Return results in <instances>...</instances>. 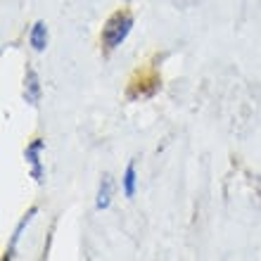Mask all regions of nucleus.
I'll return each mask as SVG.
<instances>
[{
  "instance_id": "f257e3e1",
  "label": "nucleus",
  "mask_w": 261,
  "mask_h": 261,
  "mask_svg": "<svg viewBox=\"0 0 261 261\" xmlns=\"http://www.w3.org/2000/svg\"><path fill=\"white\" fill-rule=\"evenodd\" d=\"M133 29V17L126 12H117L114 17H110V21L105 24L102 29V43L107 45L110 50H114L117 45L126 41V36L130 34Z\"/></svg>"
},
{
  "instance_id": "f03ea898",
  "label": "nucleus",
  "mask_w": 261,
  "mask_h": 261,
  "mask_svg": "<svg viewBox=\"0 0 261 261\" xmlns=\"http://www.w3.org/2000/svg\"><path fill=\"white\" fill-rule=\"evenodd\" d=\"M43 147H45L43 140H34V143L27 147V152H24V157H27L29 166H31V176L36 178V183H43V176H45L43 164H41V150Z\"/></svg>"
},
{
  "instance_id": "7ed1b4c3",
  "label": "nucleus",
  "mask_w": 261,
  "mask_h": 261,
  "mask_svg": "<svg viewBox=\"0 0 261 261\" xmlns=\"http://www.w3.org/2000/svg\"><path fill=\"white\" fill-rule=\"evenodd\" d=\"M24 100L29 105H38L41 100V83H38V74L34 69H29L27 79H24Z\"/></svg>"
},
{
  "instance_id": "20e7f679",
  "label": "nucleus",
  "mask_w": 261,
  "mask_h": 261,
  "mask_svg": "<svg viewBox=\"0 0 261 261\" xmlns=\"http://www.w3.org/2000/svg\"><path fill=\"white\" fill-rule=\"evenodd\" d=\"M29 41H31V48L36 53H43L48 48V27H45V21H36L31 34H29Z\"/></svg>"
},
{
  "instance_id": "39448f33",
  "label": "nucleus",
  "mask_w": 261,
  "mask_h": 261,
  "mask_svg": "<svg viewBox=\"0 0 261 261\" xmlns=\"http://www.w3.org/2000/svg\"><path fill=\"white\" fill-rule=\"evenodd\" d=\"M110 202H112V180H110V176H105L102 183H100V190H97L95 206H97V209H107V206H110Z\"/></svg>"
},
{
  "instance_id": "423d86ee",
  "label": "nucleus",
  "mask_w": 261,
  "mask_h": 261,
  "mask_svg": "<svg viewBox=\"0 0 261 261\" xmlns=\"http://www.w3.org/2000/svg\"><path fill=\"white\" fill-rule=\"evenodd\" d=\"M124 195L126 197L136 195V164L133 162L126 166V173H124Z\"/></svg>"
},
{
  "instance_id": "0eeeda50",
  "label": "nucleus",
  "mask_w": 261,
  "mask_h": 261,
  "mask_svg": "<svg viewBox=\"0 0 261 261\" xmlns=\"http://www.w3.org/2000/svg\"><path fill=\"white\" fill-rule=\"evenodd\" d=\"M34 216H36V206H31V209H29V214H27V216H24V219H21V223H19V226H17V230H14V235H12V245H10V252H12V249H14V245L19 242L21 233H24V228H27L29 223H31V219H34Z\"/></svg>"
}]
</instances>
